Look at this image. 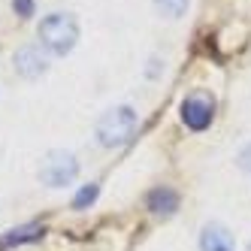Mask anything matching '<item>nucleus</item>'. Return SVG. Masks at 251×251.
I'll list each match as a JSON object with an SVG mask.
<instances>
[{
	"instance_id": "obj_12",
	"label": "nucleus",
	"mask_w": 251,
	"mask_h": 251,
	"mask_svg": "<svg viewBox=\"0 0 251 251\" xmlns=\"http://www.w3.org/2000/svg\"><path fill=\"white\" fill-rule=\"evenodd\" d=\"M236 160H239L242 173H248V176H251V142H248V146H245V149L239 151V157H236Z\"/></svg>"
},
{
	"instance_id": "obj_6",
	"label": "nucleus",
	"mask_w": 251,
	"mask_h": 251,
	"mask_svg": "<svg viewBox=\"0 0 251 251\" xmlns=\"http://www.w3.org/2000/svg\"><path fill=\"white\" fill-rule=\"evenodd\" d=\"M233 236L224 224H206L200 230V251H233Z\"/></svg>"
},
{
	"instance_id": "obj_10",
	"label": "nucleus",
	"mask_w": 251,
	"mask_h": 251,
	"mask_svg": "<svg viewBox=\"0 0 251 251\" xmlns=\"http://www.w3.org/2000/svg\"><path fill=\"white\" fill-rule=\"evenodd\" d=\"M97 194H100V188L91 182V185H85L79 194H76V200H73V209H85V206H91L94 200H97Z\"/></svg>"
},
{
	"instance_id": "obj_8",
	"label": "nucleus",
	"mask_w": 251,
	"mask_h": 251,
	"mask_svg": "<svg viewBox=\"0 0 251 251\" xmlns=\"http://www.w3.org/2000/svg\"><path fill=\"white\" fill-rule=\"evenodd\" d=\"M37 236H43V227H37V224H25V227L9 230L6 236L0 239V245L9 248V245H22V242H27V239H37Z\"/></svg>"
},
{
	"instance_id": "obj_7",
	"label": "nucleus",
	"mask_w": 251,
	"mask_h": 251,
	"mask_svg": "<svg viewBox=\"0 0 251 251\" xmlns=\"http://www.w3.org/2000/svg\"><path fill=\"white\" fill-rule=\"evenodd\" d=\"M149 209L154 212V215H173L176 209H178V194L173 191V188H167V185H160V188H154L151 194H149Z\"/></svg>"
},
{
	"instance_id": "obj_1",
	"label": "nucleus",
	"mask_w": 251,
	"mask_h": 251,
	"mask_svg": "<svg viewBox=\"0 0 251 251\" xmlns=\"http://www.w3.org/2000/svg\"><path fill=\"white\" fill-rule=\"evenodd\" d=\"M136 127H139V115L133 106H112L97 121V142L106 149H118L133 139Z\"/></svg>"
},
{
	"instance_id": "obj_5",
	"label": "nucleus",
	"mask_w": 251,
	"mask_h": 251,
	"mask_svg": "<svg viewBox=\"0 0 251 251\" xmlns=\"http://www.w3.org/2000/svg\"><path fill=\"white\" fill-rule=\"evenodd\" d=\"M12 64H15V73H19L22 79H40L46 70H49V61H46V55L40 51L37 43L22 46V49L12 55Z\"/></svg>"
},
{
	"instance_id": "obj_3",
	"label": "nucleus",
	"mask_w": 251,
	"mask_h": 251,
	"mask_svg": "<svg viewBox=\"0 0 251 251\" xmlns=\"http://www.w3.org/2000/svg\"><path fill=\"white\" fill-rule=\"evenodd\" d=\"M79 176V160L73 151H49L40 164V182L49 188H64Z\"/></svg>"
},
{
	"instance_id": "obj_9",
	"label": "nucleus",
	"mask_w": 251,
	"mask_h": 251,
	"mask_svg": "<svg viewBox=\"0 0 251 251\" xmlns=\"http://www.w3.org/2000/svg\"><path fill=\"white\" fill-rule=\"evenodd\" d=\"M154 6L167 15V19H182L188 9V0H154Z\"/></svg>"
},
{
	"instance_id": "obj_13",
	"label": "nucleus",
	"mask_w": 251,
	"mask_h": 251,
	"mask_svg": "<svg viewBox=\"0 0 251 251\" xmlns=\"http://www.w3.org/2000/svg\"><path fill=\"white\" fill-rule=\"evenodd\" d=\"M248 251H251V245H248Z\"/></svg>"
},
{
	"instance_id": "obj_11",
	"label": "nucleus",
	"mask_w": 251,
	"mask_h": 251,
	"mask_svg": "<svg viewBox=\"0 0 251 251\" xmlns=\"http://www.w3.org/2000/svg\"><path fill=\"white\" fill-rule=\"evenodd\" d=\"M15 12L22 15V19H27V15H33V0H12Z\"/></svg>"
},
{
	"instance_id": "obj_4",
	"label": "nucleus",
	"mask_w": 251,
	"mask_h": 251,
	"mask_svg": "<svg viewBox=\"0 0 251 251\" xmlns=\"http://www.w3.org/2000/svg\"><path fill=\"white\" fill-rule=\"evenodd\" d=\"M215 118V100L209 91H194L182 100V121L191 130H206Z\"/></svg>"
},
{
	"instance_id": "obj_2",
	"label": "nucleus",
	"mask_w": 251,
	"mask_h": 251,
	"mask_svg": "<svg viewBox=\"0 0 251 251\" xmlns=\"http://www.w3.org/2000/svg\"><path fill=\"white\" fill-rule=\"evenodd\" d=\"M37 37H40V46L49 49L51 55H67V51H73L79 40V25L70 12H49L40 22Z\"/></svg>"
}]
</instances>
